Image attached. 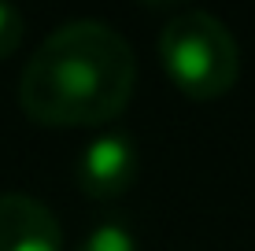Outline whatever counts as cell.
Segmentation results:
<instances>
[{
	"instance_id": "cell-6",
	"label": "cell",
	"mask_w": 255,
	"mask_h": 251,
	"mask_svg": "<svg viewBox=\"0 0 255 251\" xmlns=\"http://www.w3.org/2000/svg\"><path fill=\"white\" fill-rule=\"evenodd\" d=\"M22 33H26L22 11L11 7V4H0V59H7L15 48L22 45Z\"/></svg>"
},
{
	"instance_id": "cell-5",
	"label": "cell",
	"mask_w": 255,
	"mask_h": 251,
	"mask_svg": "<svg viewBox=\"0 0 255 251\" xmlns=\"http://www.w3.org/2000/svg\"><path fill=\"white\" fill-rule=\"evenodd\" d=\"M74 251H140V244H137L133 229H129L126 222L108 218V222H96L74 244Z\"/></svg>"
},
{
	"instance_id": "cell-1",
	"label": "cell",
	"mask_w": 255,
	"mask_h": 251,
	"mask_svg": "<svg viewBox=\"0 0 255 251\" xmlns=\"http://www.w3.org/2000/svg\"><path fill=\"white\" fill-rule=\"evenodd\" d=\"M133 85V45L104 19H70L26 59L19 107L37 126H100L126 111Z\"/></svg>"
},
{
	"instance_id": "cell-3",
	"label": "cell",
	"mask_w": 255,
	"mask_h": 251,
	"mask_svg": "<svg viewBox=\"0 0 255 251\" xmlns=\"http://www.w3.org/2000/svg\"><path fill=\"white\" fill-rule=\"evenodd\" d=\"M74 177H78V188L96 203H111L119 196H126L140 177L137 141L122 129H108V133L93 137L74 163Z\"/></svg>"
},
{
	"instance_id": "cell-2",
	"label": "cell",
	"mask_w": 255,
	"mask_h": 251,
	"mask_svg": "<svg viewBox=\"0 0 255 251\" xmlns=\"http://www.w3.org/2000/svg\"><path fill=\"white\" fill-rule=\"evenodd\" d=\"M159 63L189 100H218L237 85L241 48L233 30L207 7H178L159 30Z\"/></svg>"
},
{
	"instance_id": "cell-4",
	"label": "cell",
	"mask_w": 255,
	"mask_h": 251,
	"mask_svg": "<svg viewBox=\"0 0 255 251\" xmlns=\"http://www.w3.org/2000/svg\"><path fill=\"white\" fill-rule=\"evenodd\" d=\"M0 251H63L56 211L26 192H0Z\"/></svg>"
}]
</instances>
